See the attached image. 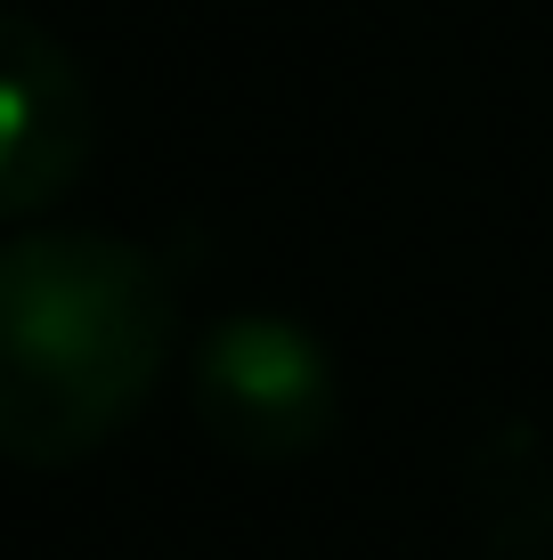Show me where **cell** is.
I'll use <instances>...</instances> for the list:
<instances>
[{
	"mask_svg": "<svg viewBox=\"0 0 553 560\" xmlns=\"http://www.w3.org/2000/svg\"><path fill=\"white\" fill-rule=\"evenodd\" d=\"M187 398H196L204 439L237 463H301L334 439V415H342L326 341L310 325L277 317V308L220 317L196 341Z\"/></svg>",
	"mask_w": 553,
	"mask_h": 560,
	"instance_id": "obj_2",
	"label": "cell"
},
{
	"mask_svg": "<svg viewBox=\"0 0 553 560\" xmlns=\"http://www.w3.org/2000/svg\"><path fill=\"white\" fill-rule=\"evenodd\" d=\"M90 154H99L90 73L49 25L0 9V220L66 203Z\"/></svg>",
	"mask_w": 553,
	"mask_h": 560,
	"instance_id": "obj_3",
	"label": "cell"
},
{
	"mask_svg": "<svg viewBox=\"0 0 553 560\" xmlns=\"http://www.w3.org/2000/svg\"><path fill=\"white\" fill-rule=\"evenodd\" d=\"M180 308L163 268L106 228L0 244V455L33 471L99 455L163 382Z\"/></svg>",
	"mask_w": 553,
	"mask_h": 560,
	"instance_id": "obj_1",
	"label": "cell"
}]
</instances>
